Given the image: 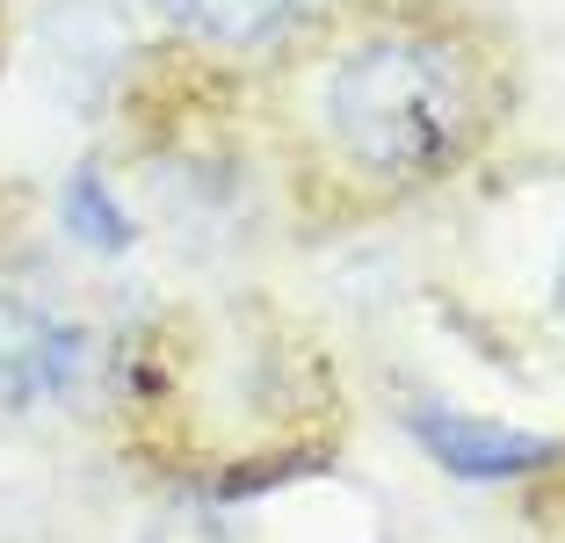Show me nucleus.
Listing matches in <instances>:
<instances>
[{"label":"nucleus","instance_id":"obj_5","mask_svg":"<svg viewBox=\"0 0 565 543\" xmlns=\"http://www.w3.org/2000/svg\"><path fill=\"white\" fill-rule=\"evenodd\" d=\"M167 15H182L189 30H211L225 36V44H254V36H268L298 0H160Z\"/></svg>","mask_w":565,"mask_h":543},{"label":"nucleus","instance_id":"obj_1","mask_svg":"<svg viewBox=\"0 0 565 543\" xmlns=\"http://www.w3.org/2000/svg\"><path fill=\"white\" fill-rule=\"evenodd\" d=\"M327 124L363 167L392 181H428L479 138L471 58L428 36H370L327 81Z\"/></svg>","mask_w":565,"mask_h":543},{"label":"nucleus","instance_id":"obj_6","mask_svg":"<svg viewBox=\"0 0 565 543\" xmlns=\"http://www.w3.org/2000/svg\"><path fill=\"white\" fill-rule=\"evenodd\" d=\"M558 290H565V268H558Z\"/></svg>","mask_w":565,"mask_h":543},{"label":"nucleus","instance_id":"obj_3","mask_svg":"<svg viewBox=\"0 0 565 543\" xmlns=\"http://www.w3.org/2000/svg\"><path fill=\"white\" fill-rule=\"evenodd\" d=\"M73 370H81V333L30 297L0 290V406H36V398L73 392Z\"/></svg>","mask_w":565,"mask_h":543},{"label":"nucleus","instance_id":"obj_2","mask_svg":"<svg viewBox=\"0 0 565 543\" xmlns=\"http://www.w3.org/2000/svg\"><path fill=\"white\" fill-rule=\"evenodd\" d=\"M406 428L420 435L435 464L449 478H522V471H544L551 457H565V443L530 428H500V420H479V413H457L443 398H414L406 406Z\"/></svg>","mask_w":565,"mask_h":543},{"label":"nucleus","instance_id":"obj_4","mask_svg":"<svg viewBox=\"0 0 565 543\" xmlns=\"http://www.w3.org/2000/svg\"><path fill=\"white\" fill-rule=\"evenodd\" d=\"M58 211H66V232L81 239V247H95V254H131L138 225H131V211L109 196V181H102L95 167H73V174H66Z\"/></svg>","mask_w":565,"mask_h":543}]
</instances>
